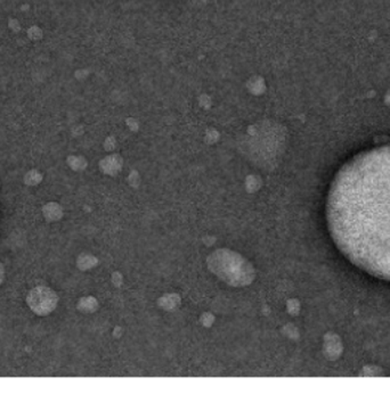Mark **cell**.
Here are the masks:
<instances>
[{"mask_svg": "<svg viewBox=\"0 0 390 395\" xmlns=\"http://www.w3.org/2000/svg\"><path fill=\"white\" fill-rule=\"evenodd\" d=\"M327 215L343 255L370 275L390 280V145L359 154L339 171Z\"/></svg>", "mask_w": 390, "mask_h": 395, "instance_id": "obj_1", "label": "cell"}, {"mask_svg": "<svg viewBox=\"0 0 390 395\" xmlns=\"http://www.w3.org/2000/svg\"><path fill=\"white\" fill-rule=\"evenodd\" d=\"M27 303L35 314L44 317L51 314L55 310L59 303V296L49 287L38 286L30 290L27 297Z\"/></svg>", "mask_w": 390, "mask_h": 395, "instance_id": "obj_2", "label": "cell"}, {"mask_svg": "<svg viewBox=\"0 0 390 395\" xmlns=\"http://www.w3.org/2000/svg\"><path fill=\"white\" fill-rule=\"evenodd\" d=\"M96 308V301L91 297H87V299H84L80 301L79 303V309L85 312H91Z\"/></svg>", "mask_w": 390, "mask_h": 395, "instance_id": "obj_3", "label": "cell"}, {"mask_svg": "<svg viewBox=\"0 0 390 395\" xmlns=\"http://www.w3.org/2000/svg\"><path fill=\"white\" fill-rule=\"evenodd\" d=\"M95 262H96V260L92 256L82 255L79 257V260H78V267L82 269V270H86V269L92 267V264H94Z\"/></svg>", "mask_w": 390, "mask_h": 395, "instance_id": "obj_4", "label": "cell"}, {"mask_svg": "<svg viewBox=\"0 0 390 395\" xmlns=\"http://www.w3.org/2000/svg\"><path fill=\"white\" fill-rule=\"evenodd\" d=\"M3 278H5V268H3L2 263L0 262V283L2 282Z\"/></svg>", "mask_w": 390, "mask_h": 395, "instance_id": "obj_5", "label": "cell"}]
</instances>
